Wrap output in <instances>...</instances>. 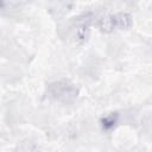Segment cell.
<instances>
[{"instance_id":"1","label":"cell","mask_w":152,"mask_h":152,"mask_svg":"<svg viewBox=\"0 0 152 152\" xmlns=\"http://www.w3.org/2000/svg\"><path fill=\"white\" fill-rule=\"evenodd\" d=\"M51 96L61 102H71L77 96V90L69 81H58L49 87Z\"/></svg>"}]
</instances>
